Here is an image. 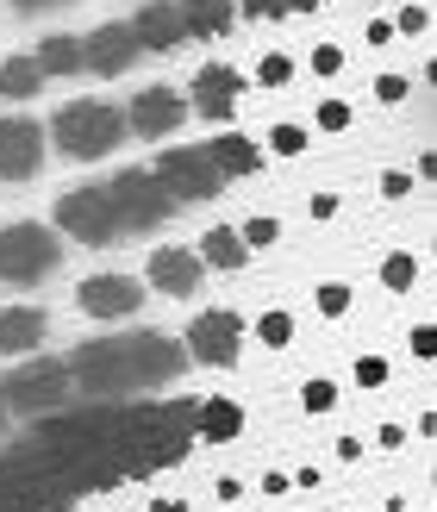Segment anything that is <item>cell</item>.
I'll list each match as a JSON object with an SVG mask.
<instances>
[{"mask_svg": "<svg viewBox=\"0 0 437 512\" xmlns=\"http://www.w3.org/2000/svg\"><path fill=\"white\" fill-rule=\"evenodd\" d=\"M238 232H244V244H250V256H256V250H275V244H281V219H275V213H250Z\"/></svg>", "mask_w": 437, "mask_h": 512, "instance_id": "4dcf8cb0", "label": "cell"}, {"mask_svg": "<svg viewBox=\"0 0 437 512\" xmlns=\"http://www.w3.org/2000/svg\"><path fill=\"white\" fill-rule=\"evenodd\" d=\"M144 288L163 300H194L207 288V263H200L194 244H157L144 256Z\"/></svg>", "mask_w": 437, "mask_h": 512, "instance_id": "7c38bea8", "label": "cell"}, {"mask_svg": "<svg viewBox=\"0 0 437 512\" xmlns=\"http://www.w3.org/2000/svg\"><path fill=\"white\" fill-rule=\"evenodd\" d=\"M375 281H381L388 294H413V288H419V256L406 250V244H394V250L375 263Z\"/></svg>", "mask_w": 437, "mask_h": 512, "instance_id": "cb8c5ba5", "label": "cell"}, {"mask_svg": "<svg viewBox=\"0 0 437 512\" xmlns=\"http://www.w3.org/2000/svg\"><path fill=\"white\" fill-rule=\"evenodd\" d=\"M406 356H413V363H437V325L431 319L406 331Z\"/></svg>", "mask_w": 437, "mask_h": 512, "instance_id": "d6a6232c", "label": "cell"}, {"mask_svg": "<svg viewBox=\"0 0 437 512\" xmlns=\"http://www.w3.org/2000/svg\"><path fill=\"white\" fill-rule=\"evenodd\" d=\"M381 200H400V194H413V175H406V169H381Z\"/></svg>", "mask_w": 437, "mask_h": 512, "instance_id": "74e56055", "label": "cell"}, {"mask_svg": "<svg viewBox=\"0 0 437 512\" xmlns=\"http://www.w3.org/2000/svg\"><path fill=\"white\" fill-rule=\"evenodd\" d=\"M425 82H437V57H431V63H425Z\"/></svg>", "mask_w": 437, "mask_h": 512, "instance_id": "c3c4849f", "label": "cell"}, {"mask_svg": "<svg viewBox=\"0 0 437 512\" xmlns=\"http://www.w3.org/2000/svg\"><path fill=\"white\" fill-rule=\"evenodd\" d=\"M238 19H288V0H231Z\"/></svg>", "mask_w": 437, "mask_h": 512, "instance_id": "e575fe53", "label": "cell"}, {"mask_svg": "<svg viewBox=\"0 0 437 512\" xmlns=\"http://www.w3.org/2000/svg\"><path fill=\"white\" fill-rule=\"evenodd\" d=\"M0 388H7V406L19 419H57L69 413V394H75V375H69V356H32V363H19L0 375Z\"/></svg>", "mask_w": 437, "mask_h": 512, "instance_id": "277c9868", "label": "cell"}, {"mask_svg": "<svg viewBox=\"0 0 437 512\" xmlns=\"http://www.w3.org/2000/svg\"><path fill=\"white\" fill-rule=\"evenodd\" d=\"M32 57H38V69L50 75V82H63V75H88V44H82V32H44L32 44Z\"/></svg>", "mask_w": 437, "mask_h": 512, "instance_id": "d6986e66", "label": "cell"}, {"mask_svg": "<svg viewBox=\"0 0 437 512\" xmlns=\"http://www.w3.org/2000/svg\"><path fill=\"white\" fill-rule=\"evenodd\" d=\"M13 419V406H7V388H0V425H7Z\"/></svg>", "mask_w": 437, "mask_h": 512, "instance_id": "7dc6e473", "label": "cell"}, {"mask_svg": "<svg viewBox=\"0 0 437 512\" xmlns=\"http://www.w3.org/2000/svg\"><path fill=\"white\" fill-rule=\"evenodd\" d=\"M431 19H437V13H425V7H400V13H394V32H400V38H419Z\"/></svg>", "mask_w": 437, "mask_h": 512, "instance_id": "d590c367", "label": "cell"}, {"mask_svg": "<svg viewBox=\"0 0 437 512\" xmlns=\"http://www.w3.org/2000/svg\"><path fill=\"white\" fill-rule=\"evenodd\" d=\"M144 275H119V269H100V275H82V288H75V306H82V319H100V325H119V319H138L144 313Z\"/></svg>", "mask_w": 437, "mask_h": 512, "instance_id": "30bf717a", "label": "cell"}, {"mask_svg": "<svg viewBox=\"0 0 437 512\" xmlns=\"http://www.w3.org/2000/svg\"><path fill=\"white\" fill-rule=\"evenodd\" d=\"M338 188H319V194H306V219H338Z\"/></svg>", "mask_w": 437, "mask_h": 512, "instance_id": "8d00e7d4", "label": "cell"}, {"mask_svg": "<svg viewBox=\"0 0 437 512\" xmlns=\"http://www.w3.org/2000/svg\"><path fill=\"white\" fill-rule=\"evenodd\" d=\"M50 225H57L69 244H88V250L119 244V238H125V232H119L113 200H107V182H88V188L57 194V207H50Z\"/></svg>", "mask_w": 437, "mask_h": 512, "instance_id": "8992f818", "label": "cell"}, {"mask_svg": "<svg viewBox=\"0 0 437 512\" xmlns=\"http://www.w3.org/2000/svg\"><path fill=\"white\" fill-rule=\"evenodd\" d=\"M388 375H394V363L388 356H356V388H388Z\"/></svg>", "mask_w": 437, "mask_h": 512, "instance_id": "1f68e13d", "label": "cell"}, {"mask_svg": "<svg viewBox=\"0 0 437 512\" xmlns=\"http://www.w3.org/2000/svg\"><path fill=\"white\" fill-rule=\"evenodd\" d=\"M250 338H256V350H269V356H281L294 338H300V319L288 313V306H263V313L250 319Z\"/></svg>", "mask_w": 437, "mask_h": 512, "instance_id": "603a6c76", "label": "cell"}, {"mask_svg": "<svg viewBox=\"0 0 437 512\" xmlns=\"http://www.w3.org/2000/svg\"><path fill=\"white\" fill-rule=\"evenodd\" d=\"M7 7H13V13H25V19H32V13H44V7H57V0H7Z\"/></svg>", "mask_w": 437, "mask_h": 512, "instance_id": "f6af8a7d", "label": "cell"}, {"mask_svg": "<svg viewBox=\"0 0 437 512\" xmlns=\"http://www.w3.org/2000/svg\"><path fill=\"white\" fill-rule=\"evenodd\" d=\"M350 306H356V288H350V281H338V275L313 288V313H319V319H344Z\"/></svg>", "mask_w": 437, "mask_h": 512, "instance_id": "4316f807", "label": "cell"}, {"mask_svg": "<svg viewBox=\"0 0 437 512\" xmlns=\"http://www.w3.org/2000/svg\"><path fill=\"white\" fill-rule=\"evenodd\" d=\"M244 94H250V75L231 69V63H200L188 75V107H194V119L200 125H219V132H231Z\"/></svg>", "mask_w": 437, "mask_h": 512, "instance_id": "9c48e42d", "label": "cell"}, {"mask_svg": "<svg viewBox=\"0 0 437 512\" xmlns=\"http://www.w3.org/2000/svg\"><path fill=\"white\" fill-rule=\"evenodd\" d=\"M107 200H113V213H119V232H163V225L175 219V200L163 194L157 175H150V163L107 175Z\"/></svg>", "mask_w": 437, "mask_h": 512, "instance_id": "52a82bcc", "label": "cell"}, {"mask_svg": "<svg viewBox=\"0 0 437 512\" xmlns=\"http://www.w3.org/2000/svg\"><path fill=\"white\" fill-rule=\"evenodd\" d=\"M431 256H437V244H431Z\"/></svg>", "mask_w": 437, "mask_h": 512, "instance_id": "681fc988", "label": "cell"}, {"mask_svg": "<svg viewBox=\"0 0 437 512\" xmlns=\"http://www.w3.org/2000/svg\"><path fill=\"white\" fill-rule=\"evenodd\" d=\"M244 344H250V325L231 313V306H207V313H194L188 331H182L188 363H200V369H238Z\"/></svg>", "mask_w": 437, "mask_h": 512, "instance_id": "ba28073f", "label": "cell"}, {"mask_svg": "<svg viewBox=\"0 0 437 512\" xmlns=\"http://www.w3.org/2000/svg\"><path fill=\"white\" fill-rule=\"evenodd\" d=\"M300 406H306V413H338V381H331V375H313V381H300Z\"/></svg>", "mask_w": 437, "mask_h": 512, "instance_id": "f546056e", "label": "cell"}, {"mask_svg": "<svg viewBox=\"0 0 437 512\" xmlns=\"http://www.w3.org/2000/svg\"><path fill=\"white\" fill-rule=\"evenodd\" d=\"M50 88V75L38 69V57L25 50V57H0V100H13V107H25V100H38Z\"/></svg>", "mask_w": 437, "mask_h": 512, "instance_id": "44dd1931", "label": "cell"}, {"mask_svg": "<svg viewBox=\"0 0 437 512\" xmlns=\"http://www.w3.org/2000/svg\"><path fill=\"white\" fill-rule=\"evenodd\" d=\"M375 444H381V450H400V444H406V425H400V419H388V425L375 431Z\"/></svg>", "mask_w": 437, "mask_h": 512, "instance_id": "b9f144b4", "label": "cell"}, {"mask_svg": "<svg viewBox=\"0 0 437 512\" xmlns=\"http://www.w3.org/2000/svg\"><path fill=\"white\" fill-rule=\"evenodd\" d=\"M150 175L163 182V194L175 200V207H207V200L225 194V175L207 157V144H163L157 163H150Z\"/></svg>", "mask_w": 437, "mask_h": 512, "instance_id": "5b68a950", "label": "cell"}, {"mask_svg": "<svg viewBox=\"0 0 437 512\" xmlns=\"http://www.w3.org/2000/svg\"><path fill=\"white\" fill-rule=\"evenodd\" d=\"M344 63H350V50H344L338 38H319L313 50H306V75H319V82H331V75H344Z\"/></svg>", "mask_w": 437, "mask_h": 512, "instance_id": "83f0119b", "label": "cell"}, {"mask_svg": "<svg viewBox=\"0 0 437 512\" xmlns=\"http://www.w3.org/2000/svg\"><path fill=\"white\" fill-rule=\"evenodd\" d=\"M300 75V57L294 50H263V57H256V69H250V88H288Z\"/></svg>", "mask_w": 437, "mask_h": 512, "instance_id": "484cf974", "label": "cell"}, {"mask_svg": "<svg viewBox=\"0 0 437 512\" xmlns=\"http://www.w3.org/2000/svg\"><path fill=\"white\" fill-rule=\"evenodd\" d=\"M63 269V232L44 219H7L0 225V288H38Z\"/></svg>", "mask_w": 437, "mask_h": 512, "instance_id": "3957f363", "label": "cell"}, {"mask_svg": "<svg viewBox=\"0 0 437 512\" xmlns=\"http://www.w3.org/2000/svg\"><path fill=\"white\" fill-rule=\"evenodd\" d=\"M394 38H400V32H394V19H369V25H363V44H369V50H388Z\"/></svg>", "mask_w": 437, "mask_h": 512, "instance_id": "f35d334b", "label": "cell"}, {"mask_svg": "<svg viewBox=\"0 0 437 512\" xmlns=\"http://www.w3.org/2000/svg\"><path fill=\"white\" fill-rule=\"evenodd\" d=\"M125 119H132V138L157 144V138H175V132H182V125L194 119V107H188V94H182V88L150 82V88H138V94H132Z\"/></svg>", "mask_w": 437, "mask_h": 512, "instance_id": "4fadbf2b", "label": "cell"}, {"mask_svg": "<svg viewBox=\"0 0 437 512\" xmlns=\"http://www.w3.org/2000/svg\"><path fill=\"white\" fill-rule=\"evenodd\" d=\"M50 157V125L25 119V113H0V182H38Z\"/></svg>", "mask_w": 437, "mask_h": 512, "instance_id": "8fae6325", "label": "cell"}, {"mask_svg": "<svg viewBox=\"0 0 437 512\" xmlns=\"http://www.w3.org/2000/svg\"><path fill=\"white\" fill-rule=\"evenodd\" d=\"M188 369V350L163 331H125V338H88L69 350V375L88 400H132L144 388H169Z\"/></svg>", "mask_w": 437, "mask_h": 512, "instance_id": "6da1fadb", "label": "cell"}, {"mask_svg": "<svg viewBox=\"0 0 437 512\" xmlns=\"http://www.w3.org/2000/svg\"><path fill=\"white\" fill-rule=\"evenodd\" d=\"M325 0H288V13H319Z\"/></svg>", "mask_w": 437, "mask_h": 512, "instance_id": "bcb514c9", "label": "cell"}, {"mask_svg": "<svg viewBox=\"0 0 437 512\" xmlns=\"http://www.w3.org/2000/svg\"><path fill=\"white\" fill-rule=\"evenodd\" d=\"M194 250H200V263H207V275H238L250 263V244H244L238 225H207V232L194 238Z\"/></svg>", "mask_w": 437, "mask_h": 512, "instance_id": "ffe728a7", "label": "cell"}, {"mask_svg": "<svg viewBox=\"0 0 437 512\" xmlns=\"http://www.w3.org/2000/svg\"><path fill=\"white\" fill-rule=\"evenodd\" d=\"M406 94H413V82H406L400 69H381V75H375V100H381V107H400Z\"/></svg>", "mask_w": 437, "mask_h": 512, "instance_id": "836d02e7", "label": "cell"}, {"mask_svg": "<svg viewBox=\"0 0 437 512\" xmlns=\"http://www.w3.org/2000/svg\"><path fill=\"white\" fill-rule=\"evenodd\" d=\"M175 7H182L188 38H225L231 25H238V7H231V0H175Z\"/></svg>", "mask_w": 437, "mask_h": 512, "instance_id": "7402d4cb", "label": "cell"}, {"mask_svg": "<svg viewBox=\"0 0 437 512\" xmlns=\"http://www.w3.org/2000/svg\"><path fill=\"white\" fill-rule=\"evenodd\" d=\"M207 157L219 163V175H225V182H244V175H263V169H269V150H263V138L238 132V125H231V132H213V138H207Z\"/></svg>", "mask_w": 437, "mask_h": 512, "instance_id": "2e32d148", "label": "cell"}, {"mask_svg": "<svg viewBox=\"0 0 437 512\" xmlns=\"http://www.w3.org/2000/svg\"><path fill=\"white\" fill-rule=\"evenodd\" d=\"M194 438H200V444H231V438H244V406L231 400V394L194 400Z\"/></svg>", "mask_w": 437, "mask_h": 512, "instance_id": "ac0fdd59", "label": "cell"}, {"mask_svg": "<svg viewBox=\"0 0 437 512\" xmlns=\"http://www.w3.org/2000/svg\"><path fill=\"white\" fill-rule=\"evenodd\" d=\"M132 32L144 50H157V57H169V50L188 44V25H182V7L175 0H144V7L132 13Z\"/></svg>", "mask_w": 437, "mask_h": 512, "instance_id": "e0dca14e", "label": "cell"}, {"mask_svg": "<svg viewBox=\"0 0 437 512\" xmlns=\"http://www.w3.org/2000/svg\"><path fill=\"white\" fill-rule=\"evenodd\" d=\"M306 125H313V132H350V125H356V107L331 94V100H319V107H313V119H306Z\"/></svg>", "mask_w": 437, "mask_h": 512, "instance_id": "f1b7e54d", "label": "cell"}, {"mask_svg": "<svg viewBox=\"0 0 437 512\" xmlns=\"http://www.w3.org/2000/svg\"><path fill=\"white\" fill-rule=\"evenodd\" d=\"M288 488H294V481L281 475V469H269V475H256V494H263V500H281V494H288Z\"/></svg>", "mask_w": 437, "mask_h": 512, "instance_id": "60d3db41", "label": "cell"}, {"mask_svg": "<svg viewBox=\"0 0 437 512\" xmlns=\"http://www.w3.org/2000/svg\"><path fill=\"white\" fill-rule=\"evenodd\" d=\"M263 150H269V157H281V163H294V157H306V150H313V125L275 119L269 132H263Z\"/></svg>", "mask_w": 437, "mask_h": 512, "instance_id": "d4e9b609", "label": "cell"}, {"mask_svg": "<svg viewBox=\"0 0 437 512\" xmlns=\"http://www.w3.org/2000/svg\"><path fill=\"white\" fill-rule=\"evenodd\" d=\"M213 500H219V506H238V500H244V475H219V481H213Z\"/></svg>", "mask_w": 437, "mask_h": 512, "instance_id": "ab89813d", "label": "cell"}, {"mask_svg": "<svg viewBox=\"0 0 437 512\" xmlns=\"http://www.w3.org/2000/svg\"><path fill=\"white\" fill-rule=\"evenodd\" d=\"M144 512H188V500H182V494H150Z\"/></svg>", "mask_w": 437, "mask_h": 512, "instance_id": "7bdbcfd3", "label": "cell"}, {"mask_svg": "<svg viewBox=\"0 0 437 512\" xmlns=\"http://www.w3.org/2000/svg\"><path fill=\"white\" fill-rule=\"evenodd\" d=\"M125 138H132V119H125V107L107 94L63 100V107L50 113V150H57L63 163H100V157H113Z\"/></svg>", "mask_w": 437, "mask_h": 512, "instance_id": "7a4b0ae2", "label": "cell"}, {"mask_svg": "<svg viewBox=\"0 0 437 512\" xmlns=\"http://www.w3.org/2000/svg\"><path fill=\"white\" fill-rule=\"evenodd\" d=\"M44 338H50V313H44L38 300L0 306V356H13V363H32V356H44Z\"/></svg>", "mask_w": 437, "mask_h": 512, "instance_id": "9a60e30c", "label": "cell"}, {"mask_svg": "<svg viewBox=\"0 0 437 512\" xmlns=\"http://www.w3.org/2000/svg\"><path fill=\"white\" fill-rule=\"evenodd\" d=\"M363 450H369L363 438H338V463H363Z\"/></svg>", "mask_w": 437, "mask_h": 512, "instance_id": "ee69618b", "label": "cell"}, {"mask_svg": "<svg viewBox=\"0 0 437 512\" xmlns=\"http://www.w3.org/2000/svg\"><path fill=\"white\" fill-rule=\"evenodd\" d=\"M82 44H88V75H100V82H113V75L138 69V57H144L132 19H100L94 32H82Z\"/></svg>", "mask_w": 437, "mask_h": 512, "instance_id": "5bb4252c", "label": "cell"}]
</instances>
